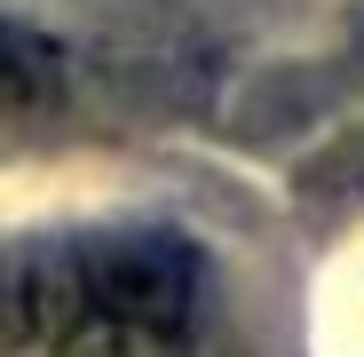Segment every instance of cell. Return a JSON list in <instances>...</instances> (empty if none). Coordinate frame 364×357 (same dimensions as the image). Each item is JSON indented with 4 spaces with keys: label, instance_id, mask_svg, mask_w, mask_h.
<instances>
[{
    "label": "cell",
    "instance_id": "obj_2",
    "mask_svg": "<svg viewBox=\"0 0 364 357\" xmlns=\"http://www.w3.org/2000/svg\"><path fill=\"white\" fill-rule=\"evenodd\" d=\"M64 95V56H55L40 32L0 16V119H32Z\"/></svg>",
    "mask_w": 364,
    "mask_h": 357
},
{
    "label": "cell",
    "instance_id": "obj_1",
    "mask_svg": "<svg viewBox=\"0 0 364 357\" xmlns=\"http://www.w3.org/2000/svg\"><path fill=\"white\" fill-rule=\"evenodd\" d=\"M198 262L174 238H48L0 254V357H166L191 333Z\"/></svg>",
    "mask_w": 364,
    "mask_h": 357
}]
</instances>
